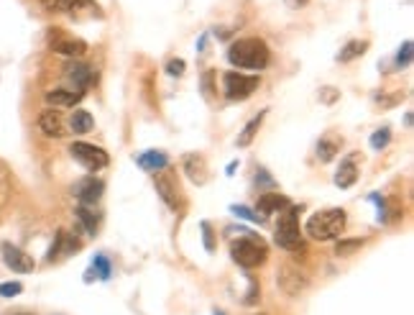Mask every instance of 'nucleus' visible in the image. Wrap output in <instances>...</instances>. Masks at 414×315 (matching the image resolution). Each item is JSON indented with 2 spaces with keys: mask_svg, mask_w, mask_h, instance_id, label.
<instances>
[{
  "mask_svg": "<svg viewBox=\"0 0 414 315\" xmlns=\"http://www.w3.org/2000/svg\"><path fill=\"white\" fill-rule=\"evenodd\" d=\"M366 49H368V42H348L343 49H340V54H338V62H343V64H348V62H353V60H358V57H364L366 54Z\"/></svg>",
  "mask_w": 414,
  "mask_h": 315,
  "instance_id": "393cba45",
  "label": "nucleus"
},
{
  "mask_svg": "<svg viewBox=\"0 0 414 315\" xmlns=\"http://www.w3.org/2000/svg\"><path fill=\"white\" fill-rule=\"evenodd\" d=\"M276 285H279V290L284 292V295H289V298H297L299 292L307 290L310 280H307L305 272H299V267L284 264V267H279V277H276Z\"/></svg>",
  "mask_w": 414,
  "mask_h": 315,
  "instance_id": "1a4fd4ad",
  "label": "nucleus"
},
{
  "mask_svg": "<svg viewBox=\"0 0 414 315\" xmlns=\"http://www.w3.org/2000/svg\"><path fill=\"white\" fill-rule=\"evenodd\" d=\"M200 228H203L205 249H207V251H215V233H212V226L207 221H203V223H200Z\"/></svg>",
  "mask_w": 414,
  "mask_h": 315,
  "instance_id": "72a5a7b5",
  "label": "nucleus"
},
{
  "mask_svg": "<svg viewBox=\"0 0 414 315\" xmlns=\"http://www.w3.org/2000/svg\"><path fill=\"white\" fill-rule=\"evenodd\" d=\"M338 98H340V90H335V87H322L320 90V100L328 102V105H332Z\"/></svg>",
  "mask_w": 414,
  "mask_h": 315,
  "instance_id": "c9c22d12",
  "label": "nucleus"
},
{
  "mask_svg": "<svg viewBox=\"0 0 414 315\" xmlns=\"http://www.w3.org/2000/svg\"><path fill=\"white\" fill-rule=\"evenodd\" d=\"M93 126H95V118L87 111H75L72 118H69V128H72L75 134H79V136H82V134H90Z\"/></svg>",
  "mask_w": 414,
  "mask_h": 315,
  "instance_id": "b1692460",
  "label": "nucleus"
},
{
  "mask_svg": "<svg viewBox=\"0 0 414 315\" xmlns=\"http://www.w3.org/2000/svg\"><path fill=\"white\" fill-rule=\"evenodd\" d=\"M135 164L141 167L144 172H149V174H156V172L167 170L169 167V154L167 152H159V149H149V152L138 154L135 156Z\"/></svg>",
  "mask_w": 414,
  "mask_h": 315,
  "instance_id": "4468645a",
  "label": "nucleus"
},
{
  "mask_svg": "<svg viewBox=\"0 0 414 315\" xmlns=\"http://www.w3.org/2000/svg\"><path fill=\"white\" fill-rule=\"evenodd\" d=\"M67 77L75 82L77 90H85V87L93 85L95 69L90 64H85V62H72V64H67Z\"/></svg>",
  "mask_w": 414,
  "mask_h": 315,
  "instance_id": "6ab92c4d",
  "label": "nucleus"
},
{
  "mask_svg": "<svg viewBox=\"0 0 414 315\" xmlns=\"http://www.w3.org/2000/svg\"><path fill=\"white\" fill-rule=\"evenodd\" d=\"M346 223H348V215L343 208H328V210L314 213L312 218L307 221L305 231H307V236L314 241H332L346 231Z\"/></svg>",
  "mask_w": 414,
  "mask_h": 315,
  "instance_id": "f03ea898",
  "label": "nucleus"
},
{
  "mask_svg": "<svg viewBox=\"0 0 414 315\" xmlns=\"http://www.w3.org/2000/svg\"><path fill=\"white\" fill-rule=\"evenodd\" d=\"M69 154H72V159H75L77 164H82V167L90 172L105 170L110 164L108 152L95 144H87V141H75V144L69 146Z\"/></svg>",
  "mask_w": 414,
  "mask_h": 315,
  "instance_id": "423d86ee",
  "label": "nucleus"
},
{
  "mask_svg": "<svg viewBox=\"0 0 414 315\" xmlns=\"http://www.w3.org/2000/svg\"><path fill=\"white\" fill-rule=\"evenodd\" d=\"M263 118H266V111H261L258 116H256V118H251L248 123H245V128L241 131V136H238V141H236L241 149H245V146L254 144V138H256V134H258V128H261Z\"/></svg>",
  "mask_w": 414,
  "mask_h": 315,
  "instance_id": "5701e85b",
  "label": "nucleus"
},
{
  "mask_svg": "<svg viewBox=\"0 0 414 315\" xmlns=\"http://www.w3.org/2000/svg\"><path fill=\"white\" fill-rule=\"evenodd\" d=\"M153 188L159 192V197L164 203L169 205L171 210H182L185 208V200H182V192H179V185L174 174L171 172H156V177H153Z\"/></svg>",
  "mask_w": 414,
  "mask_h": 315,
  "instance_id": "6e6552de",
  "label": "nucleus"
},
{
  "mask_svg": "<svg viewBox=\"0 0 414 315\" xmlns=\"http://www.w3.org/2000/svg\"><path fill=\"white\" fill-rule=\"evenodd\" d=\"M397 67L399 69H404V67H409L412 64V42H404L402 46H399V51H397Z\"/></svg>",
  "mask_w": 414,
  "mask_h": 315,
  "instance_id": "c85d7f7f",
  "label": "nucleus"
},
{
  "mask_svg": "<svg viewBox=\"0 0 414 315\" xmlns=\"http://www.w3.org/2000/svg\"><path fill=\"white\" fill-rule=\"evenodd\" d=\"M110 274H113V264H110L108 256H105V254H95L93 264H90V269L85 272V282H93V280L108 282Z\"/></svg>",
  "mask_w": 414,
  "mask_h": 315,
  "instance_id": "aec40b11",
  "label": "nucleus"
},
{
  "mask_svg": "<svg viewBox=\"0 0 414 315\" xmlns=\"http://www.w3.org/2000/svg\"><path fill=\"white\" fill-rule=\"evenodd\" d=\"M284 3H287V6H289L292 10H299V8H305L310 0H284Z\"/></svg>",
  "mask_w": 414,
  "mask_h": 315,
  "instance_id": "58836bf2",
  "label": "nucleus"
},
{
  "mask_svg": "<svg viewBox=\"0 0 414 315\" xmlns=\"http://www.w3.org/2000/svg\"><path fill=\"white\" fill-rule=\"evenodd\" d=\"M85 90H67V87H57L46 93V102L54 108H75L77 102H82Z\"/></svg>",
  "mask_w": 414,
  "mask_h": 315,
  "instance_id": "dca6fc26",
  "label": "nucleus"
},
{
  "mask_svg": "<svg viewBox=\"0 0 414 315\" xmlns=\"http://www.w3.org/2000/svg\"><path fill=\"white\" fill-rule=\"evenodd\" d=\"M389 141H391V128L384 126V128H379V131H373V136L368 144H371L373 152H384V149L389 146Z\"/></svg>",
  "mask_w": 414,
  "mask_h": 315,
  "instance_id": "a878e982",
  "label": "nucleus"
},
{
  "mask_svg": "<svg viewBox=\"0 0 414 315\" xmlns=\"http://www.w3.org/2000/svg\"><path fill=\"white\" fill-rule=\"evenodd\" d=\"M72 192H75V197L79 200V205H90V208H93L102 197V192H105V182L90 174V177L79 179L75 188H72Z\"/></svg>",
  "mask_w": 414,
  "mask_h": 315,
  "instance_id": "9d476101",
  "label": "nucleus"
},
{
  "mask_svg": "<svg viewBox=\"0 0 414 315\" xmlns=\"http://www.w3.org/2000/svg\"><path fill=\"white\" fill-rule=\"evenodd\" d=\"M261 77L258 75H243V72H225L223 75V95L228 100H245L258 90Z\"/></svg>",
  "mask_w": 414,
  "mask_h": 315,
  "instance_id": "39448f33",
  "label": "nucleus"
},
{
  "mask_svg": "<svg viewBox=\"0 0 414 315\" xmlns=\"http://www.w3.org/2000/svg\"><path fill=\"white\" fill-rule=\"evenodd\" d=\"M215 315H225V313H220V310H215Z\"/></svg>",
  "mask_w": 414,
  "mask_h": 315,
  "instance_id": "79ce46f5",
  "label": "nucleus"
},
{
  "mask_svg": "<svg viewBox=\"0 0 414 315\" xmlns=\"http://www.w3.org/2000/svg\"><path fill=\"white\" fill-rule=\"evenodd\" d=\"M230 256H233V262L238 267H243V269H256V267H261L266 262V256H269V246H266V241L261 236H256V233H245L241 236L238 241L230 244Z\"/></svg>",
  "mask_w": 414,
  "mask_h": 315,
  "instance_id": "7ed1b4c3",
  "label": "nucleus"
},
{
  "mask_svg": "<svg viewBox=\"0 0 414 315\" xmlns=\"http://www.w3.org/2000/svg\"><path fill=\"white\" fill-rule=\"evenodd\" d=\"M368 200H371V203L376 205V210H379V223H386V213H389V205H386V200H384L379 192H371V195H368Z\"/></svg>",
  "mask_w": 414,
  "mask_h": 315,
  "instance_id": "2f4dec72",
  "label": "nucleus"
},
{
  "mask_svg": "<svg viewBox=\"0 0 414 315\" xmlns=\"http://www.w3.org/2000/svg\"><path fill=\"white\" fill-rule=\"evenodd\" d=\"M340 144H343V141H340L335 134H325V136L317 141V159L325 164L332 162V159L340 154Z\"/></svg>",
  "mask_w": 414,
  "mask_h": 315,
  "instance_id": "412c9836",
  "label": "nucleus"
},
{
  "mask_svg": "<svg viewBox=\"0 0 414 315\" xmlns=\"http://www.w3.org/2000/svg\"><path fill=\"white\" fill-rule=\"evenodd\" d=\"M185 172L195 185H205V182H207V162H205L203 154H187Z\"/></svg>",
  "mask_w": 414,
  "mask_h": 315,
  "instance_id": "a211bd4d",
  "label": "nucleus"
},
{
  "mask_svg": "<svg viewBox=\"0 0 414 315\" xmlns=\"http://www.w3.org/2000/svg\"><path fill=\"white\" fill-rule=\"evenodd\" d=\"M361 246H364V241H361V239H340L338 246H335V254H338V256H350L353 251H358Z\"/></svg>",
  "mask_w": 414,
  "mask_h": 315,
  "instance_id": "cd10ccee",
  "label": "nucleus"
},
{
  "mask_svg": "<svg viewBox=\"0 0 414 315\" xmlns=\"http://www.w3.org/2000/svg\"><path fill=\"white\" fill-rule=\"evenodd\" d=\"M230 213L238 215V218H245V221H254V223H263V221H266V218H261V215L256 213V210L245 208V205H233V208H230Z\"/></svg>",
  "mask_w": 414,
  "mask_h": 315,
  "instance_id": "c756f323",
  "label": "nucleus"
},
{
  "mask_svg": "<svg viewBox=\"0 0 414 315\" xmlns=\"http://www.w3.org/2000/svg\"><path fill=\"white\" fill-rule=\"evenodd\" d=\"M39 128H41L44 136L49 138H62L67 131H64V118H62V113L57 111V108H46V111H41V116H39Z\"/></svg>",
  "mask_w": 414,
  "mask_h": 315,
  "instance_id": "f8f14e48",
  "label": "nucleus"
},
{
  "mask_svg": "<svg viewBox=\"0 0 414 315\" xmlns=\"http://www.w3.org/2000/svg\"><path fill=\"white\" fill-rule=\"evenodd\" d=\"M185 60H169L167 62V72H169L171 77H182L185 75Z\"/></svg>",
  "mask_w": 414,
  "mask_h": 315,
  "instance_id": "f704fd0d",
  "label": "nucleus"
},
{
  "mask_svg": "<svg viewBox=\"0 0 414 315\" xmlns=\"http://www.w3.org/2000/svg\"><path fill=\"white\" fill-rule=\"evenodd\" d=\"M23 292V285L21 282H3L0 285V298H16Z\"/></svg>",
  "mask_w": 414,
  "mask_h": 315,
  "instance_id": "473e14b6",
  "label": "nucleus"
},
{
  "mask_svg": "<svg viewBox=\"0 0 414 315\" xmlns=\"http://www.w3.org/2000/svg\"><path fill=\"white\" fill-rule=\"evenodd\" d=\"M228 62L238 69H261L269 67L271 62V49L269 44L258 39V36H248V39H238L228 46Z\"/></svg>",
  "mask_w": 414,
  "mask_h": 315,
  "instance_id": "f257e3e1",
  "label": "nucleus"
},
{
  "mask_svg": "<svg viewBox=\"0 0 414 315\" xmlns=\"http://www.w3.org/2000/svg\"><path fill=\"white\" fill-rule=\"evenodd\" d=\"M41 3L46 10H54V13H72V16L82 13V10L95 13V8H97L95 0H41Z\"/></svg>",
  "mask_w": 414,
  "mask_h": 315,
  "instance_id": "ddd939ff",
  "label": "nucleus"
},
{
  "mask_svg": "<svg viewBox=\"0 0 414 315\" xmlns=\"http://www.w3.org/2000/svg\"><path fill=\"white\" fill-rule=\"evenodd\" d=\"M258 182L266 185V188H274V179L266 174V170H258V174H256V185H258Z\"/></svg>",
  "mask_w": 414,
  "mask_h": 315,
  "instance_id": "4c0bfd02",
  "label": "nucleus"
},
{
  "mask_svg": "<svg viewBox=\"0 0 414 315\" xmlns=\"http://www.w3.org/2000/svg\"><path fill=\"white\" fill-rule=\"evenodd\" d=\"M0 251H3V262H6L13 272H21V274L34 272L36 262L31 259V254H26L23 249H18V246H13V244L6 241V244L0 246Z\"/></svg>",
  "mask_w": 414,
  "mask_h": 315,
  "instance_id": "9b49d317",
  "label": "nucleus"
},
{
  "mask_svg": "<svg viewBox=\"0 0 414 315\" xmlns=\"http://www.w3.org/2000/svg\"><path fill=\"white\" fill-rule=\"evenodd\" d=\"M402 98H404V93L386 95V93H384V90H381V93H376V95H373V102H376V105H379L381 111H386V108H394V105H397V102L402 100Z\"/></svg>",
  "mask_w": 414,
  "mask_h": 315,
  "instance_id": "bb28decb",
  "label": "nucleus"
},
{
  "mask_svg": "<svg viewBox=\"0 0 414 315\" xmlns=\"http://www.w3.org/2000/svg\"><path fill=\"white\" fill-rule=\"evenodd\" d=\"M77 221L82 223V228L90 233V236H95L97 233V226H100V215L95 213L90 205H77Z\"/></svg>",
  "mask_w": 414,
  "mask_h": 315,
  "instance_id": "4be33fe9",
  "label": "nucleus"
},
{
  "mask_svg": "<svg viewBox=\"0 0 414 315\" xmlns=\"http://www.w3.org/2000/svg\"><path fill=\"white\" fill-rule=\"evenodd\" d=\"M358 154H348L346 159L340 162V170L335 172V185L340 190H348L355 185V179H358Z\"/></svg>",
  "mask_w": 414,
  "mask_h": 315,
  "instance_id": "f3484780",
  "label": "nucleus"
},
{
  "mask_svg": "<svg viewBox=\"0 0 414 315\" xmlns=\"http://www.w3.org/2000/svg\"><path fill=\"white\" fill-rule=\"evenodd\" d=\"M13 315H31V313H13Z\"/></svg>",
  "mask_w": 414,
  "mask_h": 315,
  "instance_id": "a19ab883",
  "label": "nucleus"
},
{
  "mask_svg": "<svg viewBox=\"0 0 414 315\" xmlns=\"http://www.w3.org/2000/svg\"><path fill=\"white\" fill-rule=\"evenodd\" d=\"M258 300H261V285L256 280H248V292L243 298V305H256Z\"/></svg>",
  "mask_w": 414,
  "mask_h": 315,
  "instance_id": "7c9ffc66",
  "label": "nucleus"
},
{
  "mask_svg": "<svg viewBox=\"0 0 414 315\" xmlns=\"http://www.w3.org/2000/svg\"><path fill=\"white\" fill-rule=\"evenodd\" d=\"M49 49L54 54H62V57H69V60H79L87 51V44L77 36L64 34L62 28H51L49 31Z\"/></svg>",
  "mask_w": 414,
  "mask_h": 315,
  "instance_id": "0eeeda50",
  "label": "nucleus"
},
{
  "mask_svg": "<svg viewBox=\"0 0 414 315\" xmlns=\"http://www.w3.org/2000/svg\"><path fill=\"white\" fill-rule=\"evenodd\" d=\"M258 315H266V313H258Z\"/></svg>",
  "mask_w": 414,
  "mask_h": 315,
  "instance_id": "37998d69",
  "label": "nucleus"
},
{
  "mask_svg": "<svg viewBox=\"0 0 414 315\" xmlns=\"http://www.w3.org/2000/svg\"><path fill=\"white\" fill-rule=\"evenodd\" d=\"M289 200L284 195H279V192H263V195H258V203H256V213L261 215V218H269V215L274 213H281L284 208H289Z\"/></svg>",
  "mask_w": 414,
  "mask_h": 315,
  "instance_id": "2eb2a0df",
  "label": "nucleus"
},
{
  "mask_svg": "<svg viewBox=\"0 0 414 315\" xmlns=\"http://www.w3.org/2000/svg\"><path fill=\"white\" fill-rule=\"evenodd\" d=\"M212 75H215L212 69H205V75H203V93H205V98H212V90H215V87H212Z\"/></svg>",
  "mask_w": 414,
  "mask_h": 315,
  "instance_id": "e433bc0d",
  "label": "nucleus"
},
{
  "mask_svg": "<svg viewBox=\"0 0 414 315\" xmlns=\"http://www.w3.org/2000/svg\"><path fill=\"white\" fill-rule=\"evenodd\" d=\"M205 44H207V36H200V42H197V51H205Z\"/></svg>",
  "mask_w": 414,
  "mask_h": 315,
  "instance_id": "ea45409f",
  "label": "nucleus"
},
{
  "mask_svg": "<svg viewBox=\"0 0 414 315\" xmlns=\"http://www.w3.org/2000/svg\"><path fill=\"white\" fill-rule=\"evenodd\" d=\"M274 241L287 251H305V241H302V231H299V208L289 205L281 210Z\"/></svg>",
  "mask_w": 414,
  "mask_h": 315,
  "instance_id": "20e7f679",
  "label": "nucleus"
}]
</instances>
